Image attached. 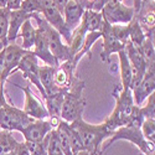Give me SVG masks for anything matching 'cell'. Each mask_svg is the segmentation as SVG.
<instances>
[{"instance_id":"obj_1","label":"cell","mask_w":155,"mask_h":155,"mask_svg":"<svg viewBox=\"0 0 155 155\" xmlns=\"http://www.w3.org/2000/svg\"><path fill=\"white\" fill-rule=\"evenodd\" d=\"M113 97L115 98V108L104 122V125L112 133L125 125L140 127L144 117L140 112V107L134 104L130 89H122L120 86H117L113 91Z\"/></svg>"},{"instance_id":"obj_2","label":"cell","mask_w":155,"mask_h":155,"mask_svg":"<svg viewBox=\"0 0 155 155\" xmlns=\"http://www.w3.org/2000/svg\"><path fill=\"white\" fill-rule=\"evenodd\" d=\"M71 125L78 133L83 148L93 155H102L101 148L103 143L113 134L109 129L103 124H89L83 118L77 119Z\"/></svg>"},{"instance_id":"obj_3","label":"cell","mask_w":155,"mask_h":155,"mask_svg":"<svg viewBox=\"0 0 155 155\" xmlns=\"http://www.w3.org/2000/svg\"><path fill=\"white\" fill-rule=\"evenodd\" d=\"M84 81L78 80L74 76L71 86L68 87L66 94L63 98L62 108L60 118L67 123H73L77 119H81L84 107H86V98L83 97Z\"/></svg>"},{"instance_id":"obj_4","label":"cell","mask_w":155,"mask_h":155,"mask_svg":"<svg viewBox=\"0 0 155 155\" xmlns=\"http://www.w3.org/2000/svg\"><path fill=\"white\" fill-rule=\"evenodd\" d=\"M128 140L133 143L134 145H137V148L140 150V153H143L144 155H154V145L148 143L144 139L143 134L140 132V127L137 125H125V127H120L117 130H114L113 134L103 143L101 151L102 154L104 153L109 147H112L113 143L118 140Z\"/></svg>"},{"instance_id":"obj_5","label":"cell","mask_w":155,"mask_h":155,"mask_svg":"<svg viewBox=\"0 0 155 155\" xmlns=\"http://www.w3.org/2000/svg\"><path fill=\"white\" fill-rule=\"evenodd\" d=\"M32 18L37 21V29L41 30V32L45 35L48 48L51 54L55 56V58L61 63L66 61H72V56L70 54V48L66 44H63L61 35L45 21V19L40 14H32Z\"/></svg>"},{"instance_id":"obj_6","label":"cell","mask_w":155,"mask_h":155,"mask_svg":"<svg viewBox=\"0 0 155 155\" xmlns=\"http://www.w3.org/2000/svg\"><path fill=\"white\" fill-rule=\"evenodd\" d=\"M37 2L40 5V15H42V18L50 26H52L61 35V37L64 38L66 45H70L72 31L66 26L63 15L57 10L54 2L52 0H37Z\"/></svg>"},{"instance_id":"obj_7","label":"cell","mask_w":155,"mask_h":155,"mask_svg":"<svg viewBox=\"0 0 155 155\" xmlns=\"http://www.w3.org/2000/svg\"><path fill=\"white\" fill-rule=\"evenodd\" d=\"M32 118L25 114L22 109H19L14 106L6 104L0 108V129L8 132H20L22 128L30 124Z\"/></svg>"},{"instance_id":"obj_8","label":"cell","mask_w":155,"mask_h":155,"mask_svg":"<svg viewBox=\"0 0 155 155\" xmlns=\"http://www.w3.org/2000/svg\"><path fill=\"white\" fill-rule=\"evenodd\" d=\"M101 14L103 20L109 25H127L135 16V11L133 8H129L119 2H108L102 8Z\"/></svg>"},{"instance_id":"obj_9","label":"cell","mask_w":155,"mask_h":155,"mask_svg":"<svg viewBox=\"0 0 155 155\" xmlns=\"http://www.w3.org/2000/svg\"><path fill=\"white\" fill-rule=\"evenodd\" d=\"M58 122L60 119L55 118L32 120L30 124L22 128L19 133L24 135L25 141H42L46 138V135L57 127Z\"/></svg>"},{"instance_id":"obj_10","label":"cell","mask_w":155,"mask_h":155,"mask_svg":"<svg viewBox=\"0 0 155 155\" xmlns=\"http://www.w3.org/2000/svg\"><path fill=\"white\" fill-rule=\"evenodd\" d=\"M101 34H102V38H103V45H102L103 48H102V52H101V60L103 62H109L110 56L113 54H118L120 50L124 48L125 45H123L118 40L117 35L114 32L113 25H109L104 20H103Z\"/></svg>"},{"instance_id":"obj_11","label":"cell","mask_w":155,"mask_h":155,"mask_svg":"<svg viewBox=\"0 0 155 155\" xmlns=\"http://www.w3.org/2000/svg\"><path fill=\"white\" fill-rule=\"evenodd\" d=\"M38 64H37V57L34 55L32 51H28L26 54L22 56V58L20 60L19 64L15 71H21L24 73V77L28 78L31 83H34V86H36V88L38 89V92L42 94V97H46L45 89L40 83L38 80Z\"/></svg>"},{"instance_id":"obj_12","label":"cell","mask_w":155,"mask_h":155,"mask_svg":"<svg viewBox=\"0 0 155 155\" xmlns=\"http://www.w3.org/2000/svg\"><path fill=\"white\" fill-rule=\"evenodd\" d=\"M155 92V64H150L147 67L145 74L143 77V80L140 81V83L132 89V96L134 104L140 107L145 99Z\"/></svg>"},{"instance_id":"obj_13","label":"cell","mask_w":155,"mask_h":155,"mask_svg":"<svg viewBox=\"0 0 155 155\" xmlns=\"http://www.w3.org/2000/svg\"><path fill=\"white\" fill-rule=\"evenodd\" d=\"M26 52H28L26 50H24L21 46H19L16 44H8L5 46V48H4V67H3L2 78H0L2 84H4L6 82L8 77L12 72H15L20 60Z\"/></svg>"},{"instance_id":"obj_14","label":"cell","mask_w":155,"mask_h":155,"mask_svg":"<svg viewBox=\"0 0 155 155\" xmlns=\"http://www.w3.org/2000/svg\"><path fill=\"white\" fill-rule=\"evenodd\" d=\"M22 92L25 93V106H24V112L26 115L35 120L40 119H48V112L46 109V106L37 99V97L31 92L30 87H20Z\"/></svg>"},{"instance_id":"obj_15","label":"cell","mask_w":155,"mask_h":155,"mask_svg":"<svg viewBox=\"0 0 155 155\" xmlns=\"http://www.w3.org/2000/svg\"><path fill=\"white\" fill-rule=\"evenodd\" d=\"M37 29V28H36ZM32 52L34 55L42 60L47 66H52V67H58L60 62L55 58V56L51 54V51L48 48V45H47V40L45 35L41 32V30L37 29V34H36V40H35V46L32 48Z\"/></svg>"},{"instance_id":"obj_16","label":"cell","mask_w":155,"mask_h":155,"mask_svg":"<svg viewBox=\"0 0 155 155\" xmlns=\"http://www.w3.org/2000/svg\"><path fill=\"white\" fill-rule=\"evenodd\" d=\"M32 19V14H28V12L22 11L21 9L19 10H11L10 16H9V30H8V44H15L20 28L22 26V24Z\"/></svg>"},{"instance_id":"obj_17","label":"cell","mask_w":155,"mask_h":155,"mask_svg":"<svg viewBox=\"0 0 155 155\" xmlns=\"http://www.w3.org/2000/svg\"><path fill=\"white\" fill-rule=\"evenodd\" d=\"M83 14H84V8L80 3L74 2V0H70L68 4L66 5V8H64L63 12H62L66 26L71 31H73L80 25Z\"/></svg>"},{"instance_id":"obj_18","label":"cell","mask_w":155,"mask_h":155,"mask_svg":"<svg viewBox=\"0 0 155 155\" xmlns=\"http://www.w3.org/2000/svg\"><path fill=\"white\" fill-rule=\"evenodd\" d=\"M74 67L71 61L61 62L58 67L55 71V86L62 89H68V87L72 83V80L74 78Z\"/></svg>"},{"instance_id":"obj_19","label":"cell","mask_w":155,"mask_h":155,"mask_svg":"<svg viewBox=\"0 0 155 155\" xmlns=\"http://www.w3.org/2000/svg\"><path fill=\"white\" fill-rule=\"evenodd\" d=\"M55 71H56V67L47 66V64L46 66L38 67V80H40V83L45 89L46 96L54 94L57 91H60V89H62V88H58L57 86H55V80H54Z\"/></svg>"},{"instance_id":"obj_20","label":"cell","mask_w":155,"mask_h":155,"mask_svg":"<svg viewBox=\"0 0 155 155\" xmlns=\"http://www.w3.org/2000/svg\"><path fill=\"white\" fill-rule=\"evenodd\" d=\"M67 89H60L56 93L46 96L45 98V103H46V109L48 112V117L50 118H55L58 119L60 114H61V108H62V103H63V98L66 94Z\"/></svg>"},{"instance_id":"obj_21","label":"cell","mask_w":155,"mask_h":155,"mask_svg":"<svg viewBox=\"0 0 155 155\" xmlns=\"http://www.w3.org/2000/svg\"><path fill=\"white\" fill-rule=\"evenodd\" d=\"M119 58V70H120V78H122V89H129L132 78H133V70L130 66V62L128 60L124 48L120 50L117 54Z\"/></svg>"},{"instance_id":"obj_22","label":"cell","mask_w":155,"mask_h":155,"mask_svg":"<svg viewBox=\"0 0 155 155\" xmlns=\"http://www.w3.org/2000/svg\"><path fill=\"white\" fill-rule=\"evenodd\" d=\"M20 35L22 37V48L26 51H32L34 46H35V40H36V34H37V29L34 28V25L31 22V19L26 20L22 26L20 28Z\"/></svg>"},{"instance_id":"obj_23","label":"cell","mask_w":155,"mask_h":155,"mask_svg":"<svg viewBox=\"0 0 155 155\" xmlns=\"http://www.w3.org/2000/svg\"><path fill=\"white\" fill-rule=\"evenodd\" d=\"M82 20L86 24L87 32L101 31L102 25H103V16L101 14V11L84 10V14L82 16Z\"/></svg>"},{"instance_id":"obj_24","label":"cell","mask_w":155,"mask_h":155,"mask_svg":"<svg viewBox=\"0 0 155 155\" xmlns=\"http://www.w3.org/2000/svg\"><path fill=\"white\" fill-rule=\"evenodd\" d=\"M127 26H128V32H129V41L137 47H141V44L145 40V32L141 29L138 19L134 16L130 22L127 24Z\"/></svg>"},{"instance_id":"obj_25","label":"cell","mask_w":155,"mask_h":155,"mask_svg":"<svg viewBox=\"0 0 155 155\" xmlns=\"http://www.w3.org/2000/svg\"><path fill=\"white\" fill-rule=\"evenodd\" d=\"M19 144L20 141L14 139V137L11 135V132L0 129V155H5L11 150H15Z\"/></svg>"},{"instance_id":"obj_26","label":"cell","mask_w":155,"mask_h":155,"mask_svg":"<svg viewBox=\"0 0 155 155\" xmlns=\"http://www.w3.org/2000/svg\"><path fill=\"white\" fill-rule=\"evenodd\" d=\"M46 155H63L58 144L56 129L51 130L46 135Z\"/></svg>"},{"instance_id":"obj_27","label":"cell","mask_w":155,"mask_h":155,"mask_svg":"<svg viewBox=\"0 0 155 155\" xmlns=\"http://www.w3.org/2000/svg\"><path fill=\"white\" fill-rule=\"evenodd\" d=\"M9 16L10 10L0 8V41L8 45V30H9Z\"/></svg>"},{"instance_id":"obj_28","label":"cell","mask_w":155,"mask_h":155,"mask_svg":"<svg viewBox=\"0 0 155 155\" xmlns=\"http://www.w3.org/2000/svg\"><path fill=\"white\" fill-rule=\"evenodd\" d=\"M140 132L148 143H155V119H144L140 125Z\"/></svg>"},{"instance_id":"obj_29","label":"cell","mask_w":155,"mask_h":155,"mask_svg":"<svg viewBox=\"0 0 155 155\" xmlns=\"http://www.w3.org/2000/svg\"><path fill=\"white\" fill-rule=\"evenodd\" d=\"M147 104L140 107V112L143 114L144 119H155V92L151 93L147 99Z\"/></svg>"},{"instance_id":"obj_30","label":"cell","mask_w":155,"mask_h":155,"mask_svg":"<svg viewBox=\"0 0 155 155\" xmlns=\"http://www.w3.org/2000/svg\"><path fill=\"white\" fill-rule=\"evenodd\" d=\"M31 155H46V138L42 141H24Z\"/></svg>"},{"instance_id":"obj_31","label":"cell","mask_w":155,"mask_h":155,"mask_svg":"<svg viewBox=\"0 0 155 155\" xmlns=\"http://www.w3.org/2000/svg\"><path fill=\"white\" fill-rule=\"evenodd\" d=\"M21 3H22V0H8V6H6V9H9L10 11H11V10H19Z\"/></svg>"},{"instance_id":"obj_32","label":"cell","mask_w":155,"mask_h":155,"mask_svg":"<svg viewBox=\"0 0 155 155\" xmlns=\"http://www.w3.org/2000/svg\"><path fill=\"white\" fill-rule=\"evenodd\" d=\"M52 2H54L55 6L57 8V10L62 14L63 10H64V8H66V5L68 4L70 0H52Z\"/></svg>"},{"instance_id":"obj_33","label":"cell","mask_w":155,"mask_h":155,"mask_svg":"<svg viewBox=\"0 0 155 155\" xmlns=\"http://www.w3.org/2000/svg\"><path fill=\"white\" fill-rule=\"evenodd\" d=\"M15 153H16V155H31V154L29 153L26 145H25V143H20V144L16 147Z\"/></svg>"},{"instance_id":"obj_34","label":"cell","mask_w":155,"mask_h":155,"mask_svg":"<svg viewBox=\"0 0 155 155\" xmlns=\"http://www.w3.org/2000/svg\"><path fill=\"white\" fill-rule=\"evenodd\" d=\"M108 2H110V0H96V3H94V5H93L92 10H93V11H101L102 8Z\"/></svg>"},{"instance_id":"obj_35","label":"cell","mask_w":155,"mask_h":155,"mask_svg":"<svg viewBox=\"0 0 155 155\" xmlns=\"http://www.w3.org/2000/svg\"><path fill=\"white\" fill-rule=\"evenodd\" d=\"M6 104L5 96H4V86H0V108Z\"/></svg>"},{"instance_id":"obj_36","label":"cell","mask_w":155,"mask_h":155,"mask_svg":"<svg viewBox=\"0 0 155 155\" xmlns=\"http://www.w3.org/2000/svg\"><path fill=\"white\" fill-rule=\"evenodd\" d=\"M72 155H93V154H91L88 150H86V149H83V150H78V151H76V153H73Z\"/></svg>"},{"instance_id":"obj_37","label":"cell","mask_w":155,"mask_h":155,"mask_svg":"<svg viewBox=\"0 0 155 155\" xmlns=\"http://www.w3.org/2000/svg\"><path fill=\"white\" fill-rule=\"evenodd\" d=\"M8 6V0H0V8L4 9Z\"/></svg>"},{"instance_id":"obj_38","label":"cell","mask_w":155,"mask_h":155,"mask_svg":"<svg viewBox=\"0 0 155 155\" xmlns=\"http://www.w3.org/2000/svg\"><path fill=\"white\" fill-rule=\"evenodd\" d=\"M5 46H6V45H5L4 42H2V41H0V52H2V51L5 48Z\"/></svg>"},{"instance_id":"obj_39","label":"cell","mask_w":155,"mask_h":155,"mask_svg":"<svg viewBox=\"0 0 155 155\" xmlns=\"http://www.w3.org/2000/svg\"><path fill=\"white\" fill-rule=\"evenodd\" d=\"M5 155H16V153H15V150H11V151H9V153H6Z\"/></svg>"},{"instance_id":"obj_40","label":"cell","mask_w":155,"mask_h":155,"mask_svg":"<svg viewBox=\"0 0 155 155\" xmlns=\"http://www.w3.org/2000/svg\"><path fill=\"white\" fill-rule=\"evenodd\" d=\"M74 2H77V3H80V4H81V2H82V0H74Z\"/></svg>"},{"instance_id":"obj_41","label":"cell","mask_w":155,"mask_h":155,"mask_svg":"<svg viewBox=\"0 0 155 155\" xmlns=\"http://www.w3.org/2000/svg\"><path fill=\"white\" fill-rule=\"evenodd\" d=\"M113 2H119V3H122V0H113Z\"/></svg>"}]
</instances>
